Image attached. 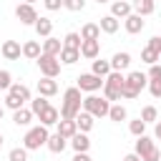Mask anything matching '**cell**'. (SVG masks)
<instances>
[{"label": "cell", "mask_w": 161, "mask_h": 161, "mask_svg": "<svg viewBox=\"0 0 161 161\" xmlns=\"http://www.w3.org/2000/svg\"><path fill=\"white\" fill-rule=\"evenodd\" d=\"M83 91L78 88V86H73V88H65V93H63V103H60V118H75L80 111H83V96H80Z\"/></svg>", "instance_id": "cell-1"}, {"label": "cell", "mask_w": 161, "mask_h": 161, "mask_svg": "<svg viewBox=\"0 0 161 161\" xmlns=\"http://www.w3.org/2000/svg\"><path fill=\"white\" fill-rule=\"evenodd\" d=\"M48 126H43V123H38V126H33V128H28L25 131V136H23V146L28 148V151H38L40 146H45L48 143Z\"/></svg>", "instance_id": "cell-2"}, {"label": "cell", "mask_w": 161, "mask_h": 161, "mask_svg": "<svg viewBox=\"0 0 161 161\" xmlns=\"http://www.w3.org/2000/svg\"><path fill=\"white\" fill-rule=\"evenodd\" d=\"M83 111H88V113L96 116V118H103V116H108V111H111V101H108L106 96L91 93V96L83 98Z\"/></svg>", "instance_id": "cell-3"}, {"label": "cell", "mask_w": 161, "mask_h": 161, "mask_svg": "<svg viewBox=\"0 0 161 161\" xmlns=\"http://www.w3.org/2000/svg\"><path fill=\"white\" fill-rule=\"evenodd\" d=\"M143 161H161V151L156 148L153 138H148L146 133L143 136H136V148H133Z\"/></svg>", "instance_id": "cell-4"}, {"label": "cell", "mask_w": 161, "mask_h": 161, "mask_svg": "<svg viewBox=\"0 0 161 161\" xmlns=\"http://www.w3.org/2000/svg\"><path fill=\"white\" fill-rule=\"evenodd\" d=\"M35 63H38L40 73H43V75H48V78H55V75L60 73V58H58V55H48V53H40Z\"/></svg>", "instance_id": "cell-5"}, {"label": "cell", "mask_w": 161, "mask_h": 161, "mask_svg": "<svg viewBox=\"0 0 161 161\" xmlns=\"http://www.w3.org/2000/svg\"><path fill=\"white\" fill-rule=\"evenodd\" d=\"M103 83H106V78H101V75H96V73H80V75L75 78V86H78L83 93H96V91L103 88Z\"/></svg>", "instance_id": "cell-6"}, {"label": "cell", "mask_w": 161, "mask_h": 161, "mask_svg": "<svg viewBox=\"0 0 161 161\" xmlns=\"http://www.w3.org/2000/svg\"><path fill=\"white\" fill-rule=\"evenodd\" d=\"M15 18H18L23 25H35V20H38L40 15H38L35 5H30V3H20V5L15 8Z\"/></svg>", "instance_id": "cell-7"}, {"label": "cell", "mask_w": 161, "mask_h": 161, "mask_svg": "<svg viewBox=\"0 0 161 161\" xmlns=\"http://www.w3.org/2000/svg\"><path fill=\"white\" fill-rule=\"evenodd\" d=\"M146 86H148V75H146V73H141V70H131V73L126 75V88H133L136 93H141Z\"/></svg>", "instance_id": "cell-8"}, {"label": "cell", "mask_w": 161, "mask_h": 161, "mask_svg": "<svg viewBox=\"0 0 161 161\" xmlns=\"http://www.w3.org/2000/svg\"><path fill=\"white\" fill-rule=\"evenodd\" d=\"M0 53H3L5 60H20V55H23V45H20L18 40H5L3 48H0Z\"/></svg>", "instance_id": "cell-9"}, {"label": "cell", "mask_w": 161, "mask_h": 161, "mask_svg": "<svg viewBox=\"0 0 161 161\" xmlns=\"http://www.w3.org/2000/svg\"><path fill=\"white\" fill-rule=\"evenodd\" d=\"M123 28H126V33L136 35V33H141V30L146 28V20H143V15H138V13H131V15L123 20Z\"/></svg>", "instance_id": "cell-10"}, {"label": "cell", "mask_w": 161, "mask_h": 161, "mask_svg": "<svg viewBox=\"0 0 161 161\" xmlns=\"http://www.w3.org/2000/svg\"><path fill=\"white\" fill-rule=\"evenodd\" d=\"M35 88H38V93H40V96L50 98V96H55V93H58V80H55V78H48V75H43V78L35 83Z\"/></svg>", "instance_id": "cell-11"}, {"label": "cell", "mask_w": 161, "mask_h": 161, "mask_svg": "<svg viewBox=\"0 0 161 161\" xmlns=\"http://www.w3.org/2000/svg\"><path fill=\"white\" fill-rule=\"evenodd\" d=\"M131 13H133V3H128V0H113V3H111V15H113V18L126 20Z\"/></svg>", "instance_id": "cell-12"}, {"label": "cell", "mask_w": 161, "mask_h": 161, "mask_svg": "<svg viewBox=\"0 0 161 161\" xmlns=\"http://www.w3.org/2000/svg\"><path fill=\"white\" fill-rule=\"evenodd\" d=\"M98 55H101V43H98V40H83V43H80V58L96 60Z\"/></svg>", "instance_id": "cell-13"}, {"label": "cell", "mask_w": 161, "mask_h": 161, "mask_svg": "<svg viewBox=\"0 0 161 161\" xmlns=\"http://www.w3.org/2000/svg\"><path fill=\"white\" fill-rule=\"evenodd\" d=\"M38 118H40L43 126H55V123L60 121V111H58L55 106H45V108L38 113Z\"/></svg>", "instance_id": "cell-14"}, {"label": "cell", "mask_w": 161, "mask_h": 161, "mask_svg": "<svg viewBox=\"0 0 161 161\" xmlns=\"http://www.w3.org/2000/svg\"><path fill=\"white\" fill-rule=\"evenodd\" d=\"M33 116H35V113L30 111V106H28V108L23 106V108L13 111V123H15V126H20V128H28V126H30V121H33Z\"/></svg>", "instance_id": "cell-15"}, {"label": "cell", "mask_w": 161, "mask_h": 161, "mask_svg": "<svg viewBox=\"0 0 161 161\" xmlns=\"http://www.w3.org/2000/svg\"><path fill=\"white\" fill-rule=\"evenodd\" d=\"M65 146H68V138H63L58 131L48 136V143H45V148H48L50 153H63V151H65Z\"/></svg>", "instance_id": "cell-16"}, {"label": "cell", "mask_w": 161, "mask_h": 161, "mask_svg": "<svg viewBox=\"0 0 161 161\" xmlns=\"http://www.w3.org/2000/svg\"><path fill=\"white\" fill-rule=\"evenodd\" d=\"M131 65V53H126V50H118V53H113V58H111V68L113 70H126Z\"/></svg>", "instance_id": "cell-17"}, {"label": "cell", "mask_w": 161, "mask_h": 161, "mask_svg": "<svg viewBox=\"0 0 161 161\" xmlns=\"http://www.w3.org/2000/svg\"><path fill=\"white\" fill-rule=\"evenodd\" d=\"M55 126H58V133H60L63 138H68V141H70V138H73V136L78 133V126H75V118H73V121H70V118H63V121H58Z\"/></svg>", "instance_id": "cell-18"}, {"label": "cell", "mask_w": 161, "mask_h": 161, "mask_svg": "<svg viewBox=\"0 0 161 161\" xmlns=\"http://www.w3.org/2000/svg\"><path fill=\"white\" fill-rule=\"evenodd\" d=\"M93 123H96V116H91L88 111H80V113L75 116V126H78V131H83V133H88V131L93 128Z\"/></svg>", "instance_id": "cell-19"}, {"label": "cell", "mask_w": 161, "mask_h": 161, "mask_svg": "<svg viewBox=\"0 0 161 161\" xmlns=\"http://www.w3.org/2000/svg\"><path fill=\"white\" fill-rule=\"evenodd\" d=\"M68 143L73 146V151H75V153H80V151H88V148H91V138H88L83 131H78V133H75V136H73Z\"/></svg>", "instance_id": "cell-20"}, {"label": "cell", "mask_w": 161, "mask_h": 161, "mask_svg": "<svg viewBox=\"0 0 161 161\" xmlns=\"http://www.w3.org/2000/svg\"><path fill=\"white\" fill-rule=\"evenodd\" d=\"M33 28H35L38 38H48V35L53 33V20H50V18H43V15H40V18L35 20V25H33Z\"/></svg>", "instance_id": "cell-21"}, {"label": "cell", "mask_w": 161, "mask_h": 161, "mask_svg": "<svg viewBox=\"0 0 161 161\" xmlns=\"http://www.w3.org/2000/svg\"><path fill=\"white\" fill-rule=\"evenodd\" d=\"M60 50H63V40H58V38H53V35H48V38L43 40V53H48V55H60Z\"/></svg>", "instance_id": "cell-22"}, {"label": "cell", "mask_w": 161, "mask_h": 161, "mask_svg": "<svg viewBox=\"0 0 161 161\" xmlns=\"http://www.w3.org/2000/svg\"><path fill=\"white\" fill-rule=\"evenodd\" d=\"M40 53H43V45H40L38 40H28V43H23V55H25L28 60H38Z\"/></svg>", "instance_id": "cell-23"}, {"label": "cell", "mask_w": 161, "mask_h": 161, "mask_svg": "<svg viewBox=\"0 0 161 161\" xmlns=\"http://www.w3.org/2000/svg\"><path fill=\"white\" fill-rule=\"evenodd\" d=\"M101 33H108V35H113L118 28H121V23H118V18H113V15H103L101 18Z\"/></svg>", "instance_id": "cell-24"}, {"label": "cell", "mask_w": 161, "mask_h": 161, "mask_svg": "<svg viewBox=\"0 0 161 161\" xmlns=\"http://www.w3.org/2000/svg\"><path fill=\"white\" fill-rule=\"evenodd\" d=\"M80 38L83 40H98L101 38V25L98 23H86L80 28Z\"/></svg>", "instance_id": "cell-25"}, {"label": "cell", "mask_w": 161, "mask_h": 161, "mask_svg": "<svg viewBox=\"0 0 161 161\" xmlns=\"http://www.w3.org/2000/svg\"><path fill=\"white\" fill-rule=\"evenodd\" d=\"M58 58H60V63H63V65H73V63H78V60H80V50H75V48H63Z\"/></svg>", "instance_id": "cell-26"}, {"label": "cell", "mask_w": 161, "mask_h": 161, "mask_svg": "<svg viewBox=\"0 0 161 161\" xmlns=\"http://www.w3.org/2000/svg\"><path fill=\"white\" fill-rule=\"evenodd\" d=\"M111 70H113V68H111V60H103V58H96L93 65H91V73H96V75H101V78H106Z\"/></svg>", "instance_id": "cell-27"}, {"label": "cell", "mask_w": 161, "mask_h": 161, "mask_svg": "<svg viewBox=\"0 0 161 161\" xmlns=\"http://www.w3.org/2000/svg\"><path fill=\"white\" fill-rule=\"evenodd\" d=\"M156 10V3L153 0H133V13H138V15H151Z\"/></svg>", "instance_id": "cell-28"}, {"label": "cell", "mask_w": 161, "mask_h": 161, "mask_svg": "<svg viewBox=\"0 0 161 161\" xmlns=\"http://www.w3.org/2000/svg\"><path fill=\"white\" fill-rule=\"evenodd\" d=\"M8 93H13L15 98H20L23 103H30V88H28V86H23V83H13Z\"/></svg>", "instance_id": "cell-29"}, {"label": "cell", "mask_w": 161, "mask_h": 161, "mask_svg": "<svg viewBox=\"0 0 161 161\" xmlns=\"http://www.w3.org/2000/svg\"><path fill=\"white\" fill-rule=\"evenodd\" d=\"M108 118H111V121H116V123H121V121H126V118H128V111H126V106H121V103H111V111H108Z\"/></svg>", "instance_id": "cell-30"}, {"label": "cell", "mask_w": 161, "mask_h": 161, "mask_svg": "<svg viewBox=\"0 0 161 161\" xmlns=\"http://www.w3.org/2000/svg\"><path fill=\"white\" fill-rule=\"evenodd\" d=\"M101 91H103V96H106L111 103H118V101H123V96H121V91H123V88H116V86H108V83H103V88H101Z\"/></svg>", "instance_id": "cell-31"}, {"label": "cell", "mask_w": 161, "mask_h": 161, "mask_svg": "<svg viewBox=\"0 0 161 161\" xmlns=\"http://www.w3.org/2000/svg\"><path fill=\"white\" fill-rule=\"evenodd\" d=\"M80 43H83L80 33H65V38H63V48H75V50H80Z\"/></svg>", "instance_id": "cell-32"}, {"label": "cell", "mask_w": 161, "mask_h": 161, "mask_svg": "<svg viewBox=\"0 0 161 161\" xmlns=\"http://www.w3.org/2000/svg\"><path fill=\"white\" fill-rule=\"evenodd\" d=\"M106 83H108V86H116V88H123V86H126V75H123L121 70H111V73L106 75Z\"/></svg>", "instance_id": "cell-33"}, {"label": "cell", "mask_w": 161, "mask_h": 161, "mask_svg": "<svg viewBox=\"0 0 161 161\" xmlns=\"http://www.w3.org/2000/svg\"><path fill=\"white\" fill-rule=\"evenodd\" d=\"M141 60H143V63H148V65H153V63H158V60H161V53H156V50H151V48L146 45V48L141 50Z\"/></svg>", "instance_id": "cell-34"}, {"label": "cell", "mask_w": 161, "mask_h": 161, "mask_svg": "<svg viewBox=\"0 0 161 161\" xmlns=\"http://www.w3.org/2000/svg\"><path fill=\"white\" fill-rule=\"evenodd\" d=\"M146 126H148V123H146V121L138 116L136 121H131V123H128V131H131L133 136H143V133H146Z\"/></svg>", "instance_id": "cell-35"}, {"label": "cell", "mask_w": 161, "mask_h": 161, "mask_svg": "<svg viewBox=\"0 0 161 161\" xmlns=\"http://www.w3.org/2000/svg\"><path fill=\"white\" fill-rule=\"evenodd\" d=\"M45 106H50L45 96H40V93H38V98H30V111H33L35 116H38V113H40V111H43Z\"/></svg>", "instance_id": "cell-36"}, {"label": "cell", "mask_w": 161, "mask_h": 161, "mask_svg": "<svg viewBox=\"0 0 161 161\" xmlns=\"http://www.w3.org/2000/svg\"><path fill=\"white\" fill-rule=\"evenodd\" d=\"M141 118H143L146 123H156V121H158V111H156V106H143Z\"/></svg>", "instance_id": "cell-37"}, {"label": "cell", "mask_w": 161, "mask_h": 161, "mask_svg": "<svg viewBox=\"0 0 161 161\" xmlns=\"http://www.w3.org/2000/svg\"><path fill=\"white\" fill-rule=\"evenodd\" d=\"M8 161H28V148H25V146L10 148V153H8Z\"/></svg>", "instance_id": "cell-38"}, {"label": "cell", "mask_w": 161, "mask_h": 161, "mask_svg": "<svg viewBox=\"0 0 161 161\" xmlns=\"http://www.w3.org/2000/svg\"><path fill=\"white\" fill-rule=\"evenodd\" d=\"M23 106H25V103H23L20 98H15L13 93H8V96H5V108H10V111H18V108H23Z\"/></svg>", "instance_id": "cell-39"}, {"label": "cell", "mask_w": 161, "mask_h": 161, "mask_svg": "<svg viewBox=\"0 0 161 161\" xmlns=\"http://www.w3.org/2000/svg\"><path fill=\"white\" fill-rule=\"evenodd\" d=\"M63 8H68L70 13H80L86 8V0H63Z\"/></svg>", "instance_id": "cell-40"}, {"label": "cell", "mask_w": 161, "mask_h": 161, "mask_svg": "<svg viewBox=\"0 0 161 161\" xmlns=\"http://www.w3.org/2000/svg\"><path fill=\"white\" fill-rule=\"evenodd\" d=\"M10 86H13L10 70H0V91H10Z\"/></svg>", "instance_id": "cell-41"}, {"label": "cell", "mask_w": 161, "mask_h": 161, "mask_svg": "<svg viewBox=\"0 0 161 161\" xmlns=\"http://www.w3.org/2000/svg\"><path fill=\"white\" fill-rule=\"evenodd\" d=\"M148 80H158L161 78V63H153V65H148Z\"/></svg>", "instance_id": "cell-42"}, {"label": "cell", "mask_w": 161, "mask_h": 161, "mask_svg": "<svg viewBox=\"0 0 161 161\" xmlns=\"http://www.w3.org/2000/svg\"><path fill=\"white\" fill-rule=\"evenodd\" d=\"M148 93L153 98H161V78L158 80H148Z\"/></svg>", "instance_id": "cell-43"}, {"label": "cell", "mask_w": 161, "mask_h": 161, "mask_svg": "<svg viewBox=\"0 0 161 161\" xmlns=\"http://www.w3.org/2000/svg\"><path fill=\"white\" fill-rule=\"evenodd\" d=\"M45 10H60L63 8V0H43Z\"/></svg>", "instance_id": "cell-44"}, {"label": "cell", "mask_w": 161, "mask_h": 161, "mask_svg": "<svg viewBox=\"0 0 161 161\" xmlns=\"http://www.w3.org/2000/svg\"><path fill=\"white\" fill-rule=\"evenodd\" d=\"M148 48H151V50H156V53H161V38H158V35H153V38L148 40Z\"/></svg>", "instance_id": "cell-45"}, {"label": "cell", "mask_w": 161, "mask_h": 161, "mask_svg": "<svg viewBox=\"0 0 161 161\" xmlns=\"http://www.w3.org/2000/svg\"><path fill=\"white\" fill-rule=\"evenodd\" d=\"M70 161H93L91 156H88V151H80V153H73V158Z\"/></svg>", "instance_id": "cell-46"}, {"label": "cell", "mask_w": 161, "mask_h": 161, "mask_svg": "<svg viewBox=\"0 0 161 161\" xmlns=\"http://www.w3.org/2000/svg\"><path fill=\"white\" fill-rule=\"evenodd\" d=\"M123 161H143V158H141V156L133 151V153H126V156H123Z\"/></svg>", "instance_id": "cell-47"}, {"label": "cell", "mask_w": 161, "mask_h": 161, "mask_svg": "<svg viewBox=\"0 0 161 161\" xmlns=\"http://www.w3.org/2000/svg\"><path fill=\"white\" fill-rule=\"evenodd\" d=\"M153 138L161 141V121H156V126H153Z\"/></svg>", "instance_id": "cell-48"}, {"label": "cell", "mask_w": 161, "mask_h": 161, "mask_svg": "<svg viewBox=\"0 0 161 161\" xmlns=\"http://www.w3.org/2000/svg\"><path fill=\"white\" fill-rule=\"evenodd\" d=\"M3 116H5V106H0V121H3Z\"/></svg>", "instance_id": "cell-49"}, {"label": "cell", "mask_w": 161, "mask_h": 161, "mask_svg": "<svg viewBox=\"0 0 161 161\" xmlns=\"http://www.w3.org/2000/svg\"><path fill=\"white\" fill-rule=\"evenodd\" d=\"M23 3H30V5H35V3H38V0H23Z\"/></svg>", "instance_id": "cell-50"}, {"label": "cell", "mask_w": 161, "mask_h": 161, "mask_svg": "<svg viewBox=\"0 0 161 161\" xmlns=\"http://www.w3.org/2000/svg\"><path fill=\"white\" fill-rule=\"evenodd\" d=\"M3 141H5V138H3V133H0V146H3Z\"/></svg>", "instance_id": "cell-51"}, {"label": "cell", "mask_w": 161, "mask_h": 161, "mask_svg": "<svg viewBox=\"0 0 161 161\" xmlns=\"http://www.w3.org/2000/svg\"><path fill=\"white\" fill-rule=\"evenodd\" d=\"M96 3H111V0H96Z\"/></svg>", "instance_id": "cell-52"}]
</instances>
